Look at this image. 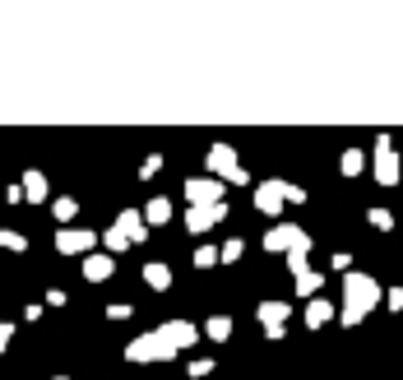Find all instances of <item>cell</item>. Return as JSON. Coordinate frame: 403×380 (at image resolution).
<instances>
[{"mask_svg": "<svg viewBox=\"0 0 403 380\" xmlns=\"http://www.w3.org/2000/svg\"><path fill=\"white\" fill-rule=\"evenodd\" d=\"M380 302H385V288L371 279V274H362V269L343 274V311H338V320H343L347 329H357Z\"/></svg>", "mask_w": 403, "mask_h": 380, "instance_id": "6da1fadb", "label": "cell"}, {"mask_svg": "<svg viewBox=\"0 0 403 380\" xmlns=\"http://www.w3.org/2000/svg\"><path fill=\"white\" fill-rule=\"evenodd\" d=\"M172 357H177V348L167 343L162 329H144L139 338L125 343V362H172Z\"/></svg>", "mask_w": 403, "mask_h": 380, "instance_id": "7a4b0ae2", "label": "cell"}, {"mask_svg": "<svg viewBox=\"0 0 403 380\" xmlns=\"http://www.w3.org/2000/svg\"><path fill=\"white\" fill-rule=\"evenodd\" d=\"M264 251L269 255H279V251L283 255H311V236H306L297 223H274L264 232Z\"/></svg>", "mask_w": 403, "mask_h": 380, "instance_id": "3957f363", "label": "cell"}, {"mask_svg": "<svg viewBox=\"0 0 403 380\" xmlns=\"http://www.w3.org/2000/svg\"><path fill=\"white\" fill-rule=\"evenodd\" d=\"M209 177L227 181V186H246V167L236 163V148L232 144H209Z\"/></svg>", "mask_w": 403, "mask_h": 380, "instance_id": "277c9868", "label": "cell"}, {"mask_svg": "<svg viewBox=\"0 0 403 380\" xmlns=\"http://www.w3.org/2000/svg\"><path fill=\"white\" fill-rule=\"evenodd\" d=\"M223 190L227 181L218 177H191L186 181V200H191V209H209V204H223Z\"/></svg>", "mask_w": 403, "mask_h": 380, "instance_id": "5b68a950", "label": "cell"}, {"mask_svg": "<svg viewBox=\"0 0 403 380\" xmlns=\"http://www.w3.org/2000/svg\"><path fill=\"white\" fill-rule=\"evenodd\" d=\"M376 186H399V153L390 134H376Z\"/></svg>", "mask_w": 403, "mask_h": 380, "instance_id": "8992f818", "label": "cell"}, {"mask_svg": "<svg viewBox=\"0 0 403 380\" xmlns=\"http://www.w3.org/2000/svg\"><path fill=\"white\" fill-rule=\"evenodd\" d=\"M56 251L60 255H84L89 260L93 251H98V232H89V227H60L56 232Z\"/></svg>", "mask_w": 403, "mask_h": 380, "instance_id": "52a82bcc", "label": "cell"}, {"mask_svg": "<svg viewBox=\"0 0 403 380\" xmlns=\"http://www.w3.org/2000/svg\"><path fill=\"white\" fill-rule=\"evenodd\" d=\"M283 200H288V181H260L255 186V209L269 213V218H283Z\"/></svg>", "mask_w": 403, "mask_h": 380, "instance_id": "ba28073f", "label": "cell"}, {"mask_svg": "<svg viewBox=\"0 0 403 380\" xmlns=\"http://www.w3.org/2000/svg\"><path fill=\"white\" fill-rule=\"evenodd\" d=\"M260 324H264V334L269 338H283V324H288V315H292V306L288 302H260Z\"/></svg>", "mask_w": 403, "mask_h": 380, "instance_id": "9c48e42d", "label": "cell"}, {"mask_svg": "<svg viewBox=\"0 0 403 380\" xmlns=\"http://www.w3.org/2000/svg\"><path fill=\"white\" fill-rule=\"evenodd\" d=\"M158 329L167 334V343L177 348V353H186V348H195V343H200V334H204V329H195L191 320H167V324H158Z\"/></svg>", "mask_w": 403, "mask_h": 380, "instance_id": "30bf717a", "label": "cell"}, {"mask_svg": "<svg viewBox=\"0 0 403 380\" xmlns=\"http://www.w3.org/2000/svg\"><path fill=\"white\" fill-rule=\"evenodd\" d=\"M223 218H227V200L209 204V209H186V227H191V232H209V227L223 223Z\"/></svg>", "mask_w": 403, "mask_h": 380, "instance_id": "8fae6325", "label": "cell"}, {"mask_svg": "<svg viewBox=\"0 0 403 380\" xmlns=\"http://www.w3.org/2000/svg\"><path fill=\"white\" fill-rule=\"evenodd\" d=\"M116 274V255H107V251H93L89 260H84V279L89 283H107Z\"/></svg>", "mask_w": 403, "mask_h": 380, "instance_id": "7c38bea8", "label": "cell"}, {"mask_svg": "<svg viewBox=\"0 0 403 380\" xmlns=\"http://www.w3.org/2000/svg\"><path fill=\"white\" fill-rule=\"evenodd\" d=\"M116 227L130 236L134 246H139V241L148 236V223H144V213H139V209H121V213H116Z\"/></svg>", "mask_w": 403, "mask_h": 380, "instance_id": "4fadbf2b", "label": "cell"}, {"mask_svg": "<svg viewBox=\"0 0 403 380\" xmlns=\"http://www.w3.org/2000/svg\"><path fill=\"white\" fill-rule=\"evenodd\" d=\"M334 315H338V311L325 302V297H315V302H306V329H325Z\"/></svg>", "mask_w": 403, "mask_h": 380, "instance_id": "5bb4252c", "label": "cell"}, {"mask_svg": "<svg viewBox=\"0 0 403 380\" xmlns=\"http://www.w3.org/2000/svg\"><path fill=\"white\" fill-rule=\"evenodd\" d=\"M144 223H148V227L172 223V200H167V195H158V200H148V204H144Z\"/></svg>", "mask_w": 403, "mask_h": 380, "instance_id": "9a60e30c", "label": "cell"}, {"mask_svg": "<svg viewBox=\"0 0 403 380\" xmlns=\"http://www.w3.org/2000/svg\"><path fill=\"white\" fill-rule=\"evenodd\" d=\"M144 283H148L153 292H167V288H172V265H162V260L144 265Z\"/></svg>", "mask_w": 403, "mask_h": 380, "instance_id": "2e32d148", "label": "cell"}, {"mask_svg": "<svg viewBox=\"0 0 403 380\" xmlns=\"http://www.w3.org/2000/svg\"><path fill=\"white\" fill-rule=\"evenodd\" d=\"M320 288H325V274H320V269H311V274H302V279H297V297H306V302H315V297H320Z\"/></svg>", "mask_w": 403, "mask_h": 380, "instance_id": "e0dca14e", "label": "cell"}, {"mask_svg": "<svg viewBox=\"0 0 403 380\" xmlns=\"http://www.w3.org/2000/svg\"><path fill=\"white\" fill-rule=\"evenodd\" d=\"M23 200H33V204L46 200V177L42 172H23Z\"/></svg>", "mask_w": 403, "mask_h": 380, "instance_id": "ac0fdd59", "label": "cell"}, {"mask_svg": "<svg viewBox=\"0 0 403 380\" xmlns=\"http://www.w3.org/2000/svg\"><path fill=\"white\" fill-rule=\"evenodd\" d=\"M204 334H209L213 343H227V338H232V315H209Z\"/></svg>", "mask_w": 403, "mask_h": 380, "instance_id": "d6986e66", "label": "cell"}, {"mask_svg": "<svg viewBox=\"0 0 403 380\" xmlns=\"http://www.w3.org/2000/svg\"><path fill=\"white\" fill-rule=\"evenodd\" d=\"M338 167H343V177H362V172H366V153H362V148H347V153L338 158Z\"/></svg>", "mask_w": 403, "mask_h": 380, "instance_id": "ffe728a7", "label": "cell"}, {"mask_svg": "<svg viewBox=\"0 0 403 380\" xmlns=\"http://www.w3.org/2000/svg\"><path fill=\"white\" fill-rule=\"evenodd\" d=\"M102 246L112 251V255H121V251H125V246H130V236H125V232H121V227H116V223H112V227H107V232H102Z\"/></svg>", "mask_w": 403, "mask_h": 380, "instance_id": "44dd1931", "label": "cell"}, {"mask_svg": "<svg viewBox=\"0 0 403 380\" xmlns=\"http://www.w3.org/2000/svg\"><path fill=\"white\" fill-rule=\"evenodd\" d=\"M213 265H223V251L218 246H200L195 251V269H213Z\"/></svg>", "mask_w": 403, "mask_h": 380, "instance_id": "7402d4cb", "label": "cell"}, {"mask_svg": "<svg viewBox=\"0 0 403 380\" xmlns=\"http://www.w3.org/2000/svg\"><path fill=\"white\" fill-rule=\"evenodd\" d=\"M51 213H56L60 223H70V218H75V213H79V200H70V195H60V200L51 204Z\"/></svg>", "mask_w": 403, "mask_h": 380, "instance_id": "603a6c76", "label": "cell"}, {"mask_svg": "<svg viewBox=\"0 0 403 380\" xmlns=\"http://www.w3.org/2000/svg\"><path fill=\"white\" fill-rule=\"evenodd\" d=\"M0 246H5V251H28V236H23V232H10V227H0Z\"/></svg>", "mask_w": 403, "mask_h": 380, "instance_id": "cb8c5ba5", "label": "cell"}, {"mask_svg": "<svg viewBox=\"0 0 403 380\" xmlns=\"http://www.w3.org/2000/svg\"><path fill=\"white\" fill-rule=\"evenodd\" d=\"M366 218H371V227H376V232H390V227H394V213H390V209H366Z\"/></svg>", "mask_w": 403, "mask_h": 380, "instance_id": "d4e9b609", "label": "cell"}, {"mask_svg": "<svg viewBox=\"0 0 403 380\" xmlns=\"http://www.w3.org/2000/svg\"><path fill=\"white\" fill-rule=\"evenodd\" d=\"M223 251V265H236V260H241V251H246V241H241V236H232V241H227V246H218Z\"/></svg>", "mask_w": 403, "mask_h": 380, "instance_id": "484cf974", "label": "cell"}, {"mask_svg": "<svg viewBox=\"0 0 403 380\" xmlns=\"http://www.w3.org/2000/svg\"><path fill=\"white\" fill-rule=\"evenodd\" d=\"M186 371H191V380H204V376L213 371V362H209V357H195V362H191Z\"/></svg>", "mask_w": 403, "mask_h": 380, "instance_id": "4316f807", "label": "cell"}, {"mask_svg": "<svg viewBox=\"0 0 403 380\" xmlns=\"http://www.w3.org/2000/svg\"><path fill=\"white\" fill-rule=\"evenodd\" d=\"M158 167H162V153H148V158H144V167H139V177H153Z\"/></svg>", "mask_w": 403, "mask_h": 380, "instance_id": "83f0119b", "label": "cell"}, {"mask_svg": "<svg viewBox=\"0 0 403 380\" xmlns=\"http://www.w3.org/2000/svg\"><path fill=\"white\" fill-rule=\"evenodd\" d=\"M385 306H390V311H403V288H390V292H385Z\"/></svg>", "mask_w": 403, "mask_h": 380, "instance_id": "f1b7e54d", "label": "cell"}, {"mask_svg": "<svg viewBox=\"0 0 403 380\" xmlns=\"http://www.w3.org/2000/svg\"><path fill=\"white\" fill-rule=\"evenodd\" d=\"M130 315V302H116V306H107V320H125Z\"/></svg>", "mask_w": 403, "mask_h": 380, "instance_id": "f546056e", "label": "cell"}, {"mask_svg": "<svg viewBox=\"0 0 403 380\" xmlns=\"http://www.w3.org/2000/svg\"><path fill=\"white\" fill-rule=\"evenodd\" d=\"M288 204H306V190L292 186V181H288Z\"/></svg>", "mask_w": 403, "mask_h": 380, "instance_id": "4dcf8cb0", "label": "cell"}, {"mask_svg": "<svg viewBox=\"0 0 403 380\" xmlns=\"http://www.w3.org/2000/svg\"><path fill=\"white\" fill-rule=\"evenodd\" d=\"M10 338H14V324H0V353L10 348Z\"/></svg>", "mask_w": 403, "mask_h": 380, "instance_id": "1f68e13d", "label": "cell"}, {"mask_svg": "<svg viewBox=\"0 0 403 380\" xmlns=\"http://www.w3.org/2000/svg\"><path fill=\"white\" fill-rule=\"evenodd\" d=\"M56 380H70V376H56Z\"/></svg>", "mask_w": 403, "mask_h": 380, "instance_id": "d6a6232c", "label": "cell"}]
</instances>
